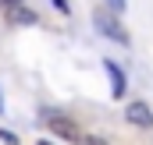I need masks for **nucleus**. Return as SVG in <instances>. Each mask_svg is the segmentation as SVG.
Instances as JSON below:
<instances>
[{
    "label": "nucleus",
    "instance_id": "nucleus-1",
    "mask_svg": "<svg viewBox=\"0 0 153 145\" xmlns=\"http://www.w3.org/2000/svg\"><path fill=\"white\" fill-rule=\"evenodd\" d=\"M46 124H50V131L57 135V138H68V142H82V131H78V124L71 117H64V113H50L46 117Z\"/></svg>",
    "mask_w": 153,
    "mask_h": 145
},
{
    "label": "nucleus",
    "instance_id": "nucleus-2",
    "mask_svg": "<svg viewBox=\"0 0 153 145\" xmlns=\"http://www.w3.org/2000/svg\"><path fill=\"white\" fill-rule=\"evenodd\" d=\"M93 25H96L103 36L117 39V42H128V32H125V25H121L117 18H111V11H96V14H93Z\"/></svg>",
    "mask_w": 153,
    "mask_h": 145
},
{
    "label": "nucleus",
    "instance_id": "nucleus-3",
    "mask_svg": "<svg viewBox=\"0 0 153 145\" xmlns=\"http://www.w3.org/2000/svg\"><path fill=\"white\" fill-rule=\"evenodd\" d=\"M125 117H128V124H135V127H150V124H153V113H150L146 103H128Z\"/></svg>",
    "mask_w": 153,
    "mask_h": 145
},
{
    "label": "nucleus",
    "instance_id": "nucleus-4",
    "mask_svg": "<svg viewBox=\"0 0 153 145\" xmlns=\"http://www.w3.org/2000/svg\"><path fill=\"white\" fill-rule=\"evenodd\" d=\"M36 21V11H29L25 4H11L7 7V25H32Z\"/></svg>",
    "mask_w": 153,
    "mask_h": 145
},
{
    "label": "nucleus",
    "instance_id": "nucleus-5",
    "mask_svg": "<svg viewBox=\"0 0 153 145\" xmlns=\"http://www.w3.org/2000/svg\"><path fill=\"white\" fill-rule=\"evenodd\" d=\"M107 74H111V92L114 96H125V74H121V67H117L114 60H107Z\"/></svg>",
    "mask_w": 153,
    "mask_h": 145
},
{
    "label": "nucleus",
    "instance_id": "nucleus-6",
    "mask_svg": "<svg viewBox=\"0 0 153 145\" xmlns=\"http://www.w3.org/2000/svg\"><path fill=\"white\" fill-rule=\"evenodd\" d=\"M78 145H107V142L96 138V135H82V142H78Z\"/></svg>",
    "mask_w": 153,
    "mask_h": 145
},
{
    "label": "nucleus",
    "instance_id": "nucleus-7",
    "mask_svg": "<svg viewBox=\"0 0 153 145\" xmlns=\"http://www.w3.org/2000/svg\"><path fill=\"white\" fill-rule=\"evenodd\" d=\"M0 142H7V145H18V138H14L11 131H4V127H0Z\"/></svg>",
    "mask_w": 153,
    "mask_h": 145
},
{
    "label": "nucleus",
    "instance_id": "nucleus-8",
    "mask_svg": "<svg viewBox=\"0 0 153 145\" xmlns=\"http://www.w3.org/2000/svg\"><path fill=\"white\" fill-rule=\"evenodd\" d=\"M50 4H53V7H57L61 14H68V11H71V7H68V0H50Z\"/></svg>",
    "mask_w": 153,
    "mask_h": 145
},
{
    "label": "nucleus",
    "instance_id": "nucleus-9",
    "mask_svg": "<svg viewBox=\"0 0 153 145\" xmlns=\"http://www.w3.org/2000/svg\"><path fill=\"white\" fill-rule=\"evenodd\" d=\"M111 11H125V0H111Z\"/></svg>",
    "mask_w": 153,
    "mask_h": 145
},
{
    "label": "nucleus",
    "instance_id": "nucleus-10",
    "mask_svg": "<svg viewBox=\"0 0 153 145\" xmlns=\"http://www.w3.org/2000/svg\"><path fill=\"white\" fill-rule=\"evenodd\" d=\"M0 4H4V7H11V4H18V0H0Z\"/></svg>",
    "mask_w": 153,
    "mask_h": 145
},
{
    "label": "nucleus",
    "instance_id": "nucleus-11",
    "mask_svg": "<svg viewBox=\"0 0 153 145\" xmlns=\"http://www.w3.org/2000/svg\"><path fill=\"white\" fill-rule=\"evenodd\" d=\"M0 113H4V96H0Z\"/></svg>",
    "mask_w": 153,
    "mask_h": 145
},
{
    "label": "nucleus",
    "instance_id": "nucleus-12",
    "mask_svg": "<svg viewBox=\"0 0 153 145\" xmlns=\"http://www.w3.org/2000/svg\"><path fill=\"white\" fill-rule=\"evenodd\" d=\"M39 145H53V142H46V138H43V142H39Z\"/></svg>",
    "mask_w": 153,
    "mask_h": 145
}]
</instances>
